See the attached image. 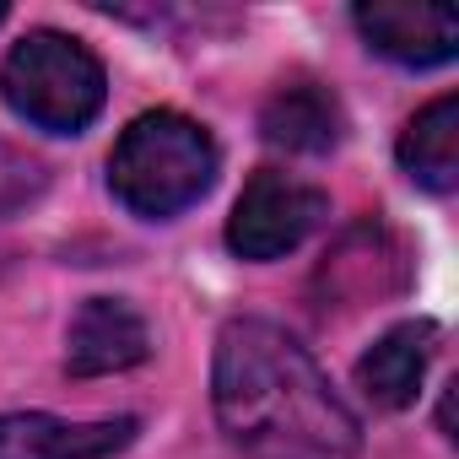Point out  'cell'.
<instances>
[{"instance_id":"8","label":"cell","mask_w":459,"mask_h":459,"mask_svg":"<svg viewBox=\"0 0 459 459\" xmlns=\"http://www.w3.org/2000/svg\"><path fill=\"white\" fill-rule=\"evenodd\" d=\"M432 346H437V325L432 319H405V325L384 330L368 346V357L357 362V389L373 405H384V411L416 405L421 378H427V362H432Z\"/></svg>"},{"instance_id":"3","label":"cell","mask_w":459,"mask_h":459,"mask_svg":"<svg viewBox=\"0 0 459 459\" xmlns=\"http://www.w3.org/2000/svg\"><path fill=\"white\" fill-rule=\"evenodd\" d=\"M0 98L12 103L17 119L49 130V135H82L108 98L103 60L55 28H39L12 44L6 65H0Z\"/></svg>"},{"instance_id":"1","label":"cell","mask_w":459,"mask_h":459,"mask_svg":"<svg viewBox=\"0 0 459 459\" xmlns=\"http://www.w3.org/2000/svg\"><path fill=\"white\" fill-rule=\"evenodd\" d=\"M216 421L244 459H357L362 421L298 335L271 319H233L211 362Z\"/></svg>"},{"instance_id":"9","label":"cell","mask_w":459,"mask_h":459,"mask_svg":"<svg viewBox=\"0 0 459 459\" xmlns=\"http://www.w3.org/2000/svg\"><path fill=\"white\" fill-rule=\"evenodd\" d=\"M260 135L281 152H298V157H325L341 146L346 135V108L330 87L319 82H292L281 92L265 98L260 108Z\"/></svg>"},{"instance_id":"12","label":"cell","mask_w":459,"mask_h":459,"mask_svg":"<svg viewBox=\"0 0 459 459\" xmlns=\"http://www.w3.org/2000/svg\"><path fill=\"white\" fill-rule=\"evenodd\" d=\"M0 22H6V6H0Z\"/></svg>"},{"instance_id":"10","label":"cell","mask_w":459,"mask_h":459,"mask_svg":"<svg viewBox=\"0 0 459 459\" xmlns=\"http://www.w3.org/2000/svg\"><path fill=\"white\" fill-rule=\"evenodd\" d=\"M400 168L432 189V195H448L459 184V98L443 92L432 98L421 114H411V125L400 130Z\"/></svg>"},{"instance_id":"2","label":"cell","mask_w":459,"mask_h":459,"mask_svg":"<svg viewBox=\"0 0 459 459\" xmlns=\"http://www.w3.org/2000/svg\"><path fill=\"white\" fill-rule=\"evenodd\" d=\"M221 152L211 130L189 114L152 108L125 125V135L108 152V189L125 211L146 221H168L189 211L211 184H216Z\"/></svg>"},{"instance_id":"11","label":"cell","mask_w":459,"mask_h":459,"mask_svg":"<svg viewBox=\"0 0 459 459\" xmlns=\"http://www.w3.org/2000/svg\"><path fill=\"white\" fill-rule=\"evenodd\" d=\"M33 189H39V168H33L28 157H17V152L0 146V211H12V205L28 200Z\"/></svg>"},{"instance_id":"6","label":"cell","mask_w":459,"mask_h":459,"mask_svg":"<svg viewBox=\"0 0 459 459\" xmlns=\"http://www.w3.org/2000/svg\"><path fill=\"white\" fill-rule=\"evenodd\" d=\"M357 33L368 39L373 55L411 65V71H432L448 65L459 55V17L448 6H405V0H373V6L351 12Z\"/></svg>"},{"instance_id":"5","label":"cell","mask_w":459,"mask_h":459,"mask_svg":"<svg viewBox=\"0 0 459 459\" xmlns=\"http://www.w3.org/2000/svg\"><path fill=\"white\" fill-rule=\"evenodd\" d=\"M135 416L65 421L49 411H12L0 416V459H114L135 443Z\"/></svg>"},{"instance_id":"7","label":"cell","mask_w":459,"mask_h":459,"mask_svg":"<svg viewBox=\"0 0 459 459\" xmlns=\"http://www.w3.org/2000/svg\"><path fill=\"white\" fill-rule=\"evenodd\" d=\"M146 357H152V325L141 319L135 303H125V298H87L76 308L71 335H65L71 378L125 373V368H141Z\"/></svg>"},{"instance_id":"4","label":"cell","mask_w":459,"mask_h":459,"mask_svg":"<svg viewBox=\"0 0 459 459\" xmlns=\"http://www.w3.org/2000/svg\"><path fill=\"white\" fill-rule=\"evenodd\" d=\"M330 216V195L292 178V173H276V168H260L233 216H227V249L238 260H281L292 255L314 227Z\"/></svg>"}]
</instances>
